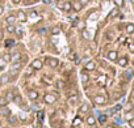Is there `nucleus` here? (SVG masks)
<instances>
[{
    "label": "nucleus",
    "mask_w": 134,
    "mask_h": 128,
    "mask_svg": "<svg viewBox=\"0 0 134 128\" xmlns=\"http://www.w3.org/2000/svg\"><path fill=\"white\" fill-rule=\"evenodd\" d=\"M43 101H45V103H47V105H53V103H55V101H57V97H55L54 94H50V93H47V94H45V97H43Z\"/></svg>",
    "instance_id": "1"
},
{
    "label": "nucleus",
    "mask_w": 134,
    "mask_h": 128,
    "mask_svg": "<svg viewBox=\"0 0 134 128\" xmlns=\"http://www.w3.org/2000/svg\"><path fill=\"white\" fill-rule=\"evenodd\" d=\"M71 5H72V9H74L75 12H79V11L83 8V4L80 3V0H74V2L71 3Z\"/></svg>",
    "instance_id": "2"
},
{
    "label": "nucleus",
    "mask_w": 134,
    "mask_h": 128,
    "mask_svg": "<svg viewBox=\"0 0 134 128\" xmlns=\"http://www.w3.org/2000/svg\"><path fill=\"white\" fill-rule=\"evenodd\" d=\"M42 67H43V63H42L41 59H36V60H33V63H32V68H34V69H41Z\"/></svg>",
    "instance_id": "3"
},
{
    "label": "nucleus",
    "mask_w": 134,
    "mask_h": 128,
    "mask_svg": "<svg viewBox=\"0 0 134 128\" xmlns=\"http://www.w3.org/2000/svg\"><path fill=\"white\" fill-rule=\"evenodd\" d=\"M108 59L109 60H112V61H114V60H117V57H118V54H117V51H114V50H112V51H109L108 52Z\"/></svg>",
    "instance_id": "4"
},
{
    "label": "nucleus",
    "mask_w": 134,
    "mask_h": 128,
    "mask_svg": "<svg viewBox=\"0 0 134 128\" xmlns=\"http://www.w3.org/2000/svg\"><path fill=\"white\" fill-rule=\"evenodd\" d=\"M93 102H95L96 105H103V103H105V97H103V95H96V97H93Z\"/></svg>",
    "instance_id": "5"
},
{
    "label": "nucleus",
    "mask_w": 134,
    "mask_h": 128,
    "mask_svg": "<svg viewBox=\"0 0 134 128\" xmlns=\"http://www.w3.org/2000/svg\"><path fill=\"white\" fill-rule=\"evenodd\" d=\"M47 63H49V66H50L51 68H55V67H58V64H59V61H58V59H57V57H50Z\"/></svg>",
    "instance_id": "6"
},
{
    "label": "nucleus",
    "mask_w": 134,
    "mask_h": 128,
    "mask_svg": "<svg viewBox=\"0 0 134 128\" xmlns=\"http://www.w3.org/2000/svg\"><path fill=\"white\" fill-rule=\"evenodd\" d=\"M62 9H63L64 12H70V11L72 9L71 3H70V2H66V3H63V4H62Z\"/></svg>",
    "instance_id": "7"
},
{
    "label": "nucleus",
    "mask_w": 134,
    "mask_h": 128,
    "mask_svg": "<svg viewBox=\"0 0 134 128\" xmlns=\"http://www.w3.org/2000/svg\"><path fill=\"white\" fill-rule=\"evenodd\" d=\"M20 67H21L20 63H19V61H15L13 66H12V69H11V73H12V75H16V73H17V69H20Z\"/></svg>",
    "instance_id": "8"
},
{
    "label": "nucleus",
    "mask_w": 134,
    "mask_h": 128,
    "mask_svg": "<svg viewBox=\"0 0 134 128\" xmlns=\"http://www.w3.org/2000/svg\"><path fill=\"white\" fill-rule=\"evenodd\" d=\"M28 97H29V99L34 101V99L38 98V92H37V90H30V92L28 93Z\"/></svg>",
    "instance_id": "9"
},
{
    "label": "nucleus",
    "mask_w": 134,
    "mask_h": 128,
    "mask_svg": "<svg viewBox=\"0 0 134 128\" xmlns=\"http://www.w3.org/2000/svg\"><path fill=\"white\" fill-rule=\"evenodd\" d=\"M96 68V64H95V61H88L87 64H86V71H93Z\"/></svg>",
    "instance_id": "10"
},
{
    "label": "nucleus",
    "mask_w": 134,
    "mask_h": 128,
    "mask_svg": "<svg viewBox=\"0 0 134 128\" xmlns=\"http://www.w3.org/2000/svg\"><path fill=\"white\" fill-rule=\"evenodd\" d=\"M17 18H19L21 22H25V21H26V15H25L23 11H19V12H17Z\"/></svg>",
    "instance_id": "11"
},
{
    "label": "nucleus",
    "mask_w": 134,
    "mask_h": 128,
    "mask_svg": "<svg viewBox=\"0 0 134 128\" xmlns=\"http://www.w3.org/2000/svg\"><path fill=\"white\" fill-rule=\"evenodd\" d=\"M20 57H21L20 52H15L13 55H11V61H12V63H15V61H19V60H20Z\"/></svg>",
    "instance_id": "12"
},
{
    "label": "nucleus",
    "mask_w": 134,
    "mask_h": 128,
    "mask_svg": "<svg viewBox=\"0 0 134 128\" xmlns=\"http://www.w3.org/2000/svg\"><path fill=\"white\" fill-rule=\"evenodd\" d=\"M118 64H120V67H126L127 66V57H120V60H118Z\"/></svg>",
    "instance_id": "13"
},
{
    "label": "nucleus",
    "mask_w": 134,
    "mask_h": 128,
    "mask_svg": "<svg viewBox=\"0 0 134 128\" xmlns=\"http://www.w3.org/2000/svg\"><path fill=\"white\" fill-rule=\"evenodd\" d=\"M87 124L88 125H95V123H96V119H95V116H92V115H90L88 118H87Z\"/></svg>",
    "instance_id": "14"
},
{
    "label": "nucleus",
    "mask_w": 134,
    "mask_h": 128,
    "mask_svg": "<svg viewBox=\"0 0 134 128\" xmlns=\"http://www.w3.org/2000/svg\"><path fill=\"white\" fill-rule=\"evenodd\" d=\"M8 102H9V101H8L5 97H0V107H7Z\"/></svg>",
    "instance_id": "15"
},
{
    "label": "nucleus",
    "mask_w": 134,
    "mask_h": 128,
    "mask_svg": "<svg viewBox=\"0 0 134 128\" xmlns=\"http://www.w3.org/2000/svg\"><path fill=\"white\" fill-rule=\"evenodd\" d=\"M80 79H82V82H83V84H87V82H88V80H90L88 75H87V73H83V72L80 73Z\"/></svg>",
    "instance_id": "16"
},
{
    "label": "nucleus",
    "mask_w": 134,
    "mask_h": 128,
    "mask_svg": "<svg viewBox=\"0 0 134 128\" xmlns=\"http://www.w3.org/2000/svg\"><path fill=\"white\" fill-rule=\"evenodd\" d=\"M126 33H129V34L134 33V24H127L126 25Z\"/></svg>",
    "instance_id": "17"
},
{
    "label": "nucleus",
    "mask_w": 134,
    "mask_h": 128,
    "mask_svg": "<svg viewBox=\"0 0 134 128\" xmlns=\"http://www.w3.org/2000/svg\"><path fill=\"white\" fill-rule=\"evenodd\" d=\"M88 111H90L88 103H83V105L80 106V112H88Z\"/></svg>",
    "instance_id": "18"
},
{
    "label": "nucleus",
    "mask_w": 134,
    "mask_h": 128,
    "mask_svg": "<svg viewBox=\"0 0 134 128\" xmlns=\"http://www.w3.org/2000/svg\"><path fill=\"white\" fill-rule=\"evenodd\" d=\"M0 81H2V84H7V82H9V76L5 73V75H3L2 77H0Z\"/></svg>",
    "instance_id": "19"
},
{
    "label": "nucleus",
    "mask_w": 134,
    "mask_h": 128,
    "mask_svg": "<svg viewBox=\"0 0 134 128\" xmlns=\"http://www.w3.org/2000/svg\"><path fill=\"white\" fill-rule=\"evenodd\" d=\"M5 21H7L8 24H13V22L16 21V16H13V15H9V16L5 18Z\"/></svg>",
    "instance_id": "20"
},
{
    "label": "nucleus",
    "mask_w": 134,
    "mask_h": 128,
    "mask_svg": "<svg viewBox=\"0 0 134 128\" xmlns=\"http://www.w3.org/2000/svg\"><path fill=\"white\" fill-rule=\"evenodd\" d=\"M131 119H134V115H133V112H125V120L130 121Z\"/></svg>",
    "instance_id": "21"
},
{
    "label": "nucleus",
    "mask_w": 134,
    "mask_h": 128,
    "mask_svg": "<svg viewBox=\"0 0 134 128\" xmlns=\"http://www.w3.org/2000/svg\"><path fill=\"white\" fill-rule=\"evenodd\" d=\"M59 33H60V28L55 26V28H53V29H51V34H53V35H58Z\"/></svg>",
    "instance_id": "22"
},
{
    "label": "nucleus",
    "mask_w": 134,
    "mask_h": 128,
    "mask_svg": "<svg viewBox=\"0 0 134 128\" xmlns=\"http://www.w3.org/2000/svg\"><path fill=\"white\" fill-rule=\"evenodd\" d=\"M105 80H107V77H105V76H100V77L97 79L99 85H105Z\"/></svg>",
    "instance_id": "23"
},
{
    "label": "nucleus",
    "mask_w": 134,
    "mask_h": 128,
    "mask_svg": "<svg viewBox=\"0 0 134 128\" xmlns=\"http://www.w3.org/2000/svg\"><path fill=\"white\" fill-rule=\"evenodd\" d=\"M15 33H16V35H17L19 38L23 37V30H21V28H15Z\"/></svg>",
    "instance_id": "24"
},
{
    "label": "nucleus",
    "mask_w": 134,
    "mask_h": 128,
    "mask_svg": "<svg viewBox=\"0 0 134 128\" xmlns=\"http://www.w3.org/2000/svg\"><path fill=\"white\" fill-rule=\"evenodd\" d=\"M57 88L58 89H63L64 88V81L63 80H58L57 81Z\"/></svg>",
    "instance_id": "25"
},
{
    "label": "nucleus",
    "mask_w": 134,
    "mask_h": 128,
    "mask_svg": "<svg viewBox=\"0 0 134 128\" xmlns=\"http://www.w3.org/2000/svg\"><path fill=\"white\" fill-rule=\"evenodd\" d=\"M69 102H70V105H75V103L78 102V97H76V95L70 97V98H69Z\"/></svg>",
    "instance_id": "26"
},
{
    "label": "nucleus",
    "mask_w": 134,
    "mask_h": 128,
    "mask_svg": "<svg viewBox=\"0 0 134 128\" xmlns=\"http://www.w3.org/2000/svg\"><path fill=\"white\" fill-rule=\"evenodd\" d=\"M7 31H8V33H15V26H13V24H8Z\"/></svg>",
    "instance_id": "27"
},
{
    "label": "nucleus",
    "mask_w": 134,
    "mask_h": 128,
    "mask_svg": "<svg viewBox=\"0 0 134 128\" xmlns=\"http://www.w3.org/2000/svg\"><path fill=\"white\" fill-rule=\"evenodd\" d=\"M80 123H82V119H80V118H75L74 121H72V125H74V127H78Z\"/></svg>",
    "instance_id": "28"
},
{
    "label": "nucleus",
    "mask_w": 134,
    "mask_h": 128,
    "mask_svg": "<svg viewBox=\"0 0 134 128\" xmlns=\"http://www.w3.org/2000/svg\"><path fill=\"white\" fill-rule=\"evenodd\" d=\"M12 101H13L15 103H21V97H19V95H13Z\"/></svg>",
    "instance_id": "29"
},
{
    "label": "nucleus",
    "mask_w": 134,
    "mask_h": 128,
    "mask_svg": "<svg viewBox=\"0 0 134 128\" xmlns=\"http://www.w3.org/2000/svg\"><path fill=\"white\" fill-rule=\"evenodd\" d=\"M113 2H114V4H116L117 7H122V5H124V3H125L124 0H113Z\"/></svg>",
    "instance_id": "30"
},
{
    "label": "nucleus",
    "mask_w": 134,
    "mask_h": 128,
    "mask_svg": "<svg viewBox=\"0 0 134 128\" xmlns=\"http://www.w3.org/2000/svg\"><path fill=\"white\" fill-rule=\"evenodd\" d=\"M5 66H7V61L3 57H0V68H4Z\"/></svg>",
    "instance_id": "31"
},
{
    "label": "nucleus",
    "mask_w": 134,
    "mask_h": 128,
    "mask_svg": "<svg viewBox=\"0 0 134 128\" xmlns=\"http://www.w3.org/2000/svg\"><path fill=\"white\" fill-rule=\"evenodd\" d=\"M3 59L8 63V61H11V54H4V56H3Z\"/></svg>",
    "instance_id": "32"
},
{
    "label": "nucleus",
    "mask_w": 134,
    "mask_h": 128,
    "mask_svg": "<svg viewBox=\"0 0 134 128\" xmlns=\"http://www.w3.org/2000/svg\"><path fill=\"white\" fill-rule=\"evenodd\" d=\"M97 16H99V13H97V12H95V13L90 15V20H96V18H97Z\"/></svg>",
    "instance_id": "33"
},
{
    "label": "nucleus",
    "mask_w": 134,
    "mask_h": 128,
    "mask_svg": "<svg viewBox=\"0 0 134 128\" xmlns=\"http://www.w3.org/2000/svg\"><path fill=\"white\" fill-rule=\"evenodd\" d=\"M117 15H118V9H113L109 16H110V17H114V16H117Z\"/></svg>",
    "instance_id": "34"
},
{
    "label": "nucleus",
    "mask_w": 134,
    "mask_h": 128,
    "mask_svg": "<svg viewBox=\"0 0 134 128\" xmlns=\"http://www.w3.org/2000/svg\"><path fill=\"white\" fill-rule=\"evenodd\" d=\"M83 37H84L86 39H90V33H88L87 30H83Z\"/></svg>",
    "instance_id": "35"
},
{
    "label": "nucleus",
    "mask_w": 134,
    "mask_h": 128,
    "mask_svg": "<svg viewBox=\"0 0 134 128\" xmlns=\"http://www.w3.org/2000/svg\"><path fill=\"white\" fill-rule=\"evenodd\" d=\"M5 98H7V99H8V101H9V99H12V98H13V94H12V93H9V92H8V93H7V95H5Z\"/></svg>",
    "instance_id": "36"
},
{
    "label": "nucleus",
    "mask_w": 134,
    "mask_h": 128,
    "mask_svg": "<svg viewBox=\"0 0 134 128\" xmlns=\"http://www.w3.org/2000/svg\"><path fill=\"white\" fill-rule=\"evenodd\" d=\"M9 112H11V111H8L5 107H3V114H4V115H9Z\"/></svg>",
    "instance_id": "37"
},
{
    "label": "nucleus",
    "mask_w": 134,
    "mask_h": 128,
    "mask_svg": "<svg viewBox=\"0 0 134 128\" xmlns=\"http://www.w3.org/2000/svg\"><path fill=\"white\" fill-rule=\"evenodd\" d=\"M20 119H23V120H25V119H26V115H25L24 112H21V114H20Z\"/></svg>",
    "instance_id": "38"
},
{
    "label": "nucleus",
    "mask_w": 134,
    "mask_h": 128,
    "mask_svg": "<svg viewBox=\"0 0 134 128\" xmlns=\"http://www.w3.org/2000/svg\"><path fill=\"white\" fill-rule=\"evenodd\" d=\"M20 2H21V0H12V3H13V4H19Z\"/></svg>",
    "instance_id": "39"
},
{
    "label": "nucleus",
    "mask_w": 134,
    "mask_h": 128,
    "mask_svg": "<svg viewBox=\"0 0 134 128\" xmlns=\"http://www.w3.org/2000/svg\"><path fill=\"white\" fill-rule=\"evenodd\" d=\"M105 119H107L105 116H100V121H105Z\"/></svg>",
    "instance_id": "40"
},
{
    "label": "nucleus",
    "mask_w": 134,
    "mask_h": 128,
    "mask_svg": "<svg viewBox=\"0 0 134 128\" xmlns=\"http://www.w3.org/2000/svg\"><path fill=\"white\" fill-rule=\"evenodd\" d=\"M130 125L134 128V119H131V120H130Z\"/></svg>",
    "instance_id": "41"
},
{
    "label": "nucleus",
    "mask_w": 134,
    "mask_h": 128,
    "mask_svg": "<svg viewBox=\"0 0 134 128\" xmlns=\"http://www.w3.org/2000/svg\"><path fill=\"white\" fill-rule=\"evenodd\" d=\"M79 28H82V29H83V28H84V22H80V24H79Z\"/></svg>",
    "instance_id": "42"
},
{
    "label": "nucleus",
    "mask_w": 134,
    "mask_h": 128,
    "mask_svg": "<svg viewBox=\"0 0 134 128\" xmlns=\"http://www.w3.org/2000/svg\"><path fill=\"white\" fill-rule=\"evenodd\" d=\"M11 121H12V123H15V121H16V119H15L13 116H11Z\"/></svg>",
    "instance_id": "43"
},
{
    "label": "nucleus",
    "mask_w": 134,
    "mask_h": 128,
    "mask_svg": "<svg viewBox=\"0 0 134 128\" xmlns=\"http://www.w3.org/2000/svg\"><path fill=\"white\" fill-rule=\"evenodd\" d=\"M2 13H3V7L0 5V15H2Z\"/></svg>",
    "instance_id": "44"
},
{
    "label": "nucleus",
    "mask_w": 134,
    "mask_h": 128,
    "mask_svg": "<svg viewBox=\"0 0 134 128\" xmlns=\"http://www.w3.org/2000/svg\"><path fill=\"white\" fill-rule=\"evenodd\" d=\"M105 128H114V127H112V125H108V127H105Z\"/></svg>",
    "instance_id": "45"
},
{
    "label": "nucleus",
    "mask_w": 134,
    "mask_h": 128,
    "mask_svg": "<svg viewBox=\"0 0 134 128\" xmlns=\"http://www.w3.org/2000/svg\"><path fill=\"white\" fill-rule=\"evenodd\" d=\"M0 85H2V81H0Z\"/></svg>",
    "instance_id": "46"
},
{
    "label": "nucleus",
    "mask_w": 134,
    "mask_h": 128,
    "mask_svg": "<svg viewBox=\"0 0 134 128\" xmlns=\"http://www.w3.org/2000/svg\"><path fill=\"white\" fill-rule=\"evenodd\" d=\"M131 2H133V3H134V0H131Z\"/></svg>",
    "instance_id": "47"
},
{
    "label": "nucleus",
    "mask_w": 134,
    "mask_h": 128,
    "mask_svg": "<svg viewBox=\"0 0 134 128\" xmlns=\"http://www.w3.org/2000/svg\"><path fill=\"white\" fill-rule=\"evenodd\" d=\"M92 127H93V125H92ZM93 128H95V127H93Z\"/></svg>",
    "instance_id": "48"
},
{
    "label": "nucleus",
    "mask_w": 134,
    "mask_h": 128,
    "mask_svg": "<svg viewBox=\"0 0 134 128\" xmlns=\"http://www.w3.org/2000/svg\"><path fill=\"white\" fill-rule=\"evenodd\" d=\"M62 128H64V127H62Z\"/></svg>",
    "instance_id": "49"
},
{
    "label": "nucleus",
    "mask_w": 134,
    "mask_h": 128,
    "mask_svg": "<svg viewBox=\"0 0 134 128\" xmlns=\"http://www.w3.org/2000/svg\"><path fill=\"white\" fill-rule=\"evenodd\" d=\"M0 128H2V127H0Z\"/></svg>",
    "instance_id": "50"
}]
</instances>
